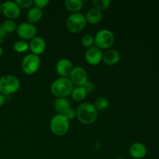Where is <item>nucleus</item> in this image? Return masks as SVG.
Instances as JSON below:
<instances>
[{
  "label": "nucleus",
  "instance_id": "1",
  "mask_svg": "<svg viewBox=\"0 0 159 159\" xmlns=\"http://www.w3.org/2000/svg\"><path fill=\"white\" fill-rule=\"evenodd\" d=\"M97 110L91 102H82L76 110V117L78 120L85 125L93 124L97 119Z\"/></svg>",
  "mask_w": 159,
  "mask_h": 159
},
{
  "label": "nucleus",
  "instance_id": "2",
  "mask_svg": "<svg viewBox=\"0 0 159 159\" xmlns=\"http://www.w3.org/2000/svg\"><path fill=\"white\" fill-rule=\"evenodd\" d=\"M50 89L53 96L57 98H66L71 96L74 88L69 78L60 77L52 82Z\"/></svg>",
  "mask_w": 159,
  "mask_h": 159
},
{
  "label": "nucleus",
  "instance_id": "3",
  "mask_svg": "<svg viewBox=\"0 0 159 159\" xmlns=\"http://www.w3.org/2000/svg\"><path fill=\"white\" fill-rule=\"evenodd\" d=\"M70 121L63 114H56L50 121V129L56 136H63L68 133Z\"/></svg>",
  "mask_w": 159,
  "mask_h": 159
},
{
  "label": "nucleus",
  "instance_id": "4",
  "mask_svg": "<svg viewBox=\"0 0 159 159\" xmlns=\"http://www.w3.org/2000/svg\"><path fill=\"white\" fill-rule=\"evenodd\" d=\"M20 88L19 79L12 75H6L0 78V93L3 96H9L16 93Z\"/></svg>",
  "mask_w": 159,
  "mask_h": 159
},
{
  "label": "nucleus",
  "instance_id": "5",
  "mask_svg": "<svg viewBox=\"0 0 159 159\" xmlns=\"http://www.w3.org/2000/svg\"><path fill=\"white\" fill-rule=\"evenodd\" d=\"M115 41V37L111 30L102 29L98 31L94 37V44L100 50H107L111 48Z\"/></svg>",
  "mask_w": 159,
  "mask_h": 159
},
{
  "label": "nucleus",
  "instance_id": "6",
  "mask_svg": "<svg viewBox=\"0 0 159 159\" xmlns=\"http://www.w3.org/2000/svg\"><path fill=\"white\" fill-rule=\"evenodd\" d=\"M87 22L85 15L81 12L71 13L68 16L66 20L67 29L72 34H79L82 32Z\"/></svg>",
  "mask_w": 159,
  "mask_h": 159
},
{
  "label": "nucleus",
  "instance_id": "7",
  "mask_svg": "<svg viewBox=\"0 0 159 159\" xmlns=\"http://www.w3.org/2000/svg\"><path fill=\"white\" fill-rule=\"evenodd\" d=\"M40 66V58L34 54H28L22 60L21 68L26 75H34Z\"/></svg>",
  "mask_w": 159,
  "mask_h": 159
},
{
  "label": "nucleus",
  "instance_id": "8",
  "mask_svg": "<svg viewBox=\"0 0 159 159\" xmlns=\"http://www.w3.org/2000/svg\"><path fill=\"white\" fill-rule=\"evenodd\" d=\"M2 13L8 20H14L20 16L21 13V9L17 5L16 1H6L1 4Z\"/></svg>",
  "mask_w": 159,
  "mask_h": 159
},
{
  "label": "nucleus",
  "instance_id": "9",
  "mask_svg": "<svg viewBox=\"0 0 159 159\" xmlns=\"http://www.w3.org/2000/svg\"><path fill=\"white\" fill-rule=\"evenodd\" d=\"M16 34L18 37L21 40H31L34 37H36L37 34V27L34 24L30 23L28 22L26 23H22L17 26Z\"/></svg>",
  "mask_w": 159,
  "mask_h": 159
},
{
  "label": "nucleus",
  "instance_id": "10",
  "mask_svg": "<svg viewBox=\"0 0 159 159\" xmlns=\"http://www.w3.org/2000/svg\"><path fill=\"white\" fill-rule=\"evenodd\" d=\"M73 85L76 86H83L88 82V75L84 68L81 66L74 67L71 75L69 76Z\"/></svg>",
  "mask_w": 159,
  "mask_h": 159
},
{
  "label": "nucleus",
  "instance_id": "11",
  "mask_svg": "<svg viewBox=\"0 0 159 159\" xmlns=\"http://www.w3.org/2000/svg\"><path fill=\"white\" fill-rule=\"evenodd\" d=\"M102 54L103 52L99 48H96V46L91 47L85 51V60L89 65L96 66L102 61Z\"/></svg>",
  "mask_w": 159,
  "mask_h": 159
},
{
  "label": "nucleus",
  "instance_id": "12",
  "mask_svg": "<svg viewBox=\"0 0 159 159\" xmlns=\"http://www.w3.org/2000/svg\"><path fill=\"white\" fill-rule=\"evenodd\" d=\"M55 68L56 71L60 75V77L69 78L74 66H73L72 62L69 59L61 58L57 61Z\"/></svg>",
  "mask_w": 159,
  "mask_h": 159
},
{
  "label": "nucleus",
  "instance_id": "13",
  "mask_svg": "<svg viewBox=\"0 0 159 159\" xmlns=\"http://www.w3.org/2000/svg\"><path fill=\"white\" fill-rule=\"evenodd\" d=\"M29 48L31 51V54H36L39 56L43 54L46 49V42L43 37L40 36H36L31 39L29 43Z\"/></svg>",
  "mask_w": 159,
  "mask_h": 159
},
{
  "label": "nucleus",
  "instance_id": "14",
  "mask_svg": "<svg viewBox=\"0 0 159 159\" xmlns=\"http://www.w3.org/2000/svg\"><path fill=\"white\" fill-rule=\"evenodd\" d=\"M120 54L119 51L113 48H109L106 50L102 54V61L107 65H115L120 61Z\"/></svg>",
  "mask_w": 159,
  "mask_h": 159
},
{
  "label": "nucleus",
  "instance_id": "15",
  "mask_svg": "<svg viewBox=\"0 0 159 159\" xmlns=\"http://www.w3.org/2000/svg\"><path fill=\"white\" fill-rule=\"evenodd\" d=\"M147 148L141 142H135L130 145L129 153L134 159H142L147 155Z\"/></svg>",
  "mask_w": 159,
  "mask_h": 159
},
{
  "label": "nucleus",
  "instance_id": "16",
  "mask_svg": "<svg viewBox=\"0 0 159 159\" xmlns=\"http://www.w3.org/2000/svg\"><path fill=\"white\" fill-rule=\"evenodd\" d=\"M85 16L87 23L92 25H96L102 21L103 14H102V12L99 11V9L96 8H92L87 11Z\"/></svg>",
  "mask_w": 159,
  "mask_h": 159
},
{
  "label": "nucleus",
  "instance_id": "17",
  "mask_svg": "<svg viewBox=\"0 0 159 159\" xmlns=\"http://www.w3.org/2000/svg\"><path fill=\"white\" fill-rule=\"evenodd\" d=\"M43 16V13L42 9L34 6V7H31L26 13V20H27L28 23L35 24V23H39L42 20Z\"/></svg>",
  "mask_w": 159,
  "mask_h": 159
},
{
  "label": "nucleus",
  "instance_id": "18",
  "mask_svg": "<svg viewBox=\"0 0 159 159\" xmlns=\"http://www.w3.org/2000/svg\"><path fill=\"white\" fill-rule=\"evenodd\" d=\"M54 108L58 114H64L71 108V103L66 98H57L54 102Z\"/></svg>",
  "mask_w": 159,
  "mask_h": 159
},
{
  "label": "nucleus",
  "instance_id": "19",
  "mask_svg": "<svg viewBox=\"0 0 159 159\" xmlns=\"http://www.w3.org/2000/svg\"><path fill=\"white\" fill-rule=\"evenodd\" d=\"M65 6L69 12L72 13L79 12L83 7V2L82 0H66Z\"/></svg>",
  "mask_w": 159,
  "mask_h": 159
},
{
  "label": "nucleus",
  "instance_id": "20",
  "mask_svg": "<svg viewBox=\"0 0 159 159\" xmlns=\"http://www.w3.org/2000/svg\"><path fill=\"white\" fill-rule=\"evenodd\" d=\"M87 92L83 86H77L73 89L71 96L76 102H82L87 96Z\"/></svg>",
  "mask_w": 159,
  "mask_h": 159
},
{
  "label": "nucleus",
  "instance_id": "21",
  "mask_svg": "<svg viewBox=\"0 0 159 159\" xmlns=\"http://www.w3.org/2000/svg\"><path fill=\"white\" fill-rule=\"evenodd\" d=\"M12 49L16 53H24L29 50V43L23 40H16L12 44Z\"/></svg>",
  "mask_w": 159,
  "mask_h": 159
},
{
  "label": "nucleus",
  "instance_id": "22",
  "mask_svg": "<svg viewBox=\"0 0 159 159\" xmlns=\"http://www.w3.org/2000/svg\"><path fill=\"white\" fill-rule=\"evenodd\" d=\"M93 105L95 106L97 111H104V110H107V108L109 107L110 102H109V100L106 97L100 96V97L97 98L95 100V102L93 103Z\"/></svg>",
  "mask_w": 159,
  "mask_h": 159
},
{
  "label": "nucleus",
  "instance_id": "23",
  "mask_svg": "<svg viewBox=\"0 0 159 159\" xmlns=\"http://www.w3.org/2000/svg\"><path fill=\"white\" fill-rule=\"evenodd\" d=\"M3 29L5 30V31L6 32V34H12V33L16 31L17 25L15 23L14 20H6L2 24Z\"/></svg>",
  "mask_w": 159,
  "mask_h": 159
},
{
  "label": "nucleus",
  "instance_id": "24",
  "mask_svg": "<svg viewBox=\"0 0 159 159\" xmlns=\"http://www.w3.org/2000/svg\"><path fill=\"white\" fill-rule=\"evenodd\" d=\"M93 3L95 6L94 8L102 12V11L107 10V9H109L110 4H111V1L110 0H94Z\"/></svg>",
  "mask_w": 159,
  "mask_h": 159
},
{
  "label": "nucleus",
  "instance_id": "25",
  "mask_svg": "<svg viewBox=\"0 0 159 159\" xmlns=\"http://www.w3.org/2000/svg\"><path fill=\"white\" fill-rule=\"evenodd\" d=\"M82 46L85 48H89L91 47H93L94 45V37H93L90 34H85L82 37V40H81Z\"/></svg>",
  "mask_w": 159,
  "mask_h": 159
},
{
  "label": "nucleus",
  "instance_id": "26",
  "mask_svg": "<svg viewBox=\"0 0 159 159\" xmlns=\"http://www.w3.org/2000/svg\"><path fill=\"white\" fill-rule=\"evenodd\" d=\"M16 2L20 8H23V9H30L31 6L34 4L33 0H16Z\"/></svg>",
  "mask_w": 159,
  "mask_h": 159
},
{
  "label": "nucleus",
  "instance_id": "27",
  "mask_svg": "<svg viewBox=\"0 0 159 159\" xmlns=\"http://www.w3.org/2000/svg\"><path fill=\"white\" fill-rule=\"evenodd\" d=\"M63 115H65V117L68 120H74L76 117V110H75L74 109H72L71 107L70 109H68Z\"/></svg>",
  "mask_w": 159,
  "mask_h": 159
},
{
  "label": "nucleus",
  "instance_id": "28",
  "mask_svg": "<svg viewBox=\"0 0 159 159\" xmlns=\"http://www.w3.org/2000/svg\"><path fill=\"white\" fill-rule=\"evenodd\" d=\"M50 2L48 0H34V4L35 5V7L39 8L42 9L46 7Z\"/></svg>",
  "mask_w": 159,
  "mask_h": 159
},
{
  "label": "nucleus",
  "instance_id": "29",
  "mask_svg": "<svg viewBox=\"0 0 159 159\" xmlns=\"http://www.w3.org/2000/svg\"><path fill=\"white\" fill-rule=\"evenodd\" d=\"M83 87L85 88V89L86 90L87 93H91L94 91V89H95L94 84L89 80H88V82H87L86 83L83 85Z\"/></svg>",
  "mask_w": 159,
  "mask_h": 159
},
{
  "label": "nucleus",
  "instance_id": "30",
  "mask_svg": "<svg viewBox=\"0 0 159 159\" xmlns=\"http://www.w3.org/2000/svg\"><path fill=\"white\" fill-rule=\"evenodd\" d=\"M6 35H7V34H6V32L5 31V30L3 29L2 26V25H0V38L4 39L5 37H6Z\"/></svg>",
  "mask_w": 159,
  "mask_h": 159
},
{
  "label": "nucleus",
  "instance_id": "31",
  "mask_svg": "<svg viewBox=\"0 0 159 159\" xmlns=\"http://www.w3.org/2000/svg\"><path fill=\"white\" fill-rule=\"evenodd\" d=\"M5 102V96L0 93V108L3 106Z\"/></svg>",
  "mask_w": 159,
  "mask_h": 159
},
{
  "label": "nucleus",
  "instance_id": "32",
  "mask_svg": "<svg viewBox=\"0 0 159 159\" xmlns=\"http://www.w3.org/2000/svg\"><path fill=\"white\" fill-rule=\"evenodd\" d=\"M2 54H3V48H2V47L0 45V57L2 55Z\"/></svg>",
  "mask_w": 159,
  "mask_h": 159
},
{
  "label": "nucleus",
  "instance_id": "33",
  "mask_svg": "<svg viewBox=\"0 0 159 159\" xmlns=\"http://www.w3.org/2000/svg\"><path fill=\"white\" fill-rule=\"evenodd\" d=\"M2 13V6H1V3H0V14Z\"/></svg>",
  "mask_w": 159,
  "mask_h": 159
},
{
  "label": "nucleus",
  "instance_id": "34",
  "mask_svg": "<svg viewBox=\"0 0 159 159\" xmlns=\"http://www.w3.org/2000/svg\"><path fill=\"white\" fill-rule=\"evenodd\" d=\"M116 159H125V158H116Z\"/></svg>",
  "mask_w": 159,
  "mask_h": 159
}]
</instances>
